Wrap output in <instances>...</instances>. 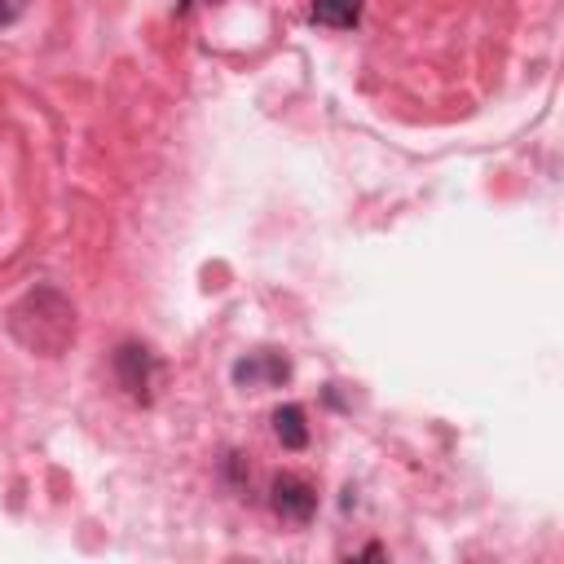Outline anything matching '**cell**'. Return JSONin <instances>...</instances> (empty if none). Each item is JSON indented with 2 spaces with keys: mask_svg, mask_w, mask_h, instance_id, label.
I'll use <instances>...</instances> for the list:
<instances>
[{
  "mask_svg": "<svg viewBox=\"0 0 564 564\" xmlns=\"http://www.w3.org/2000/svg\"><path fill=\"white\" fill-rule=\"evenodd\" d=\"M273 432L286 449H304L308 445V423H304V410L300 405H278L273 410Z\"/></svg>",
  "mask_w": 564,
  "mask_h": 564,
  "instance_id": "cell-5",
  "label": "cell"
},
{
  "mask_svg": "<svg viewBox=\"0 0 564 564\" xmlns=\"http://www.w3.org/2000/svg\"><path fill=\"white\" fill-rule=\"evenodd\" d=\"M357 18H361V0H313V22L322 26L344 31V26H357Z\"/></svg>",
  "mask_w": 564,
  "mask_h": 564,
  "instance_id": "cell-6",
  "label": "cell"
},
{
  "mask_svg": "<svg viewBox=\"0 0 564 564\" xmlns=\"http://www.w3.org/2000/svg\"><path fill=\"white\" fill-rule=\"evenodd\" d=\"M13 13H18V0H0V26L13 22Z\"/></svg>",
  "mask_w": 564,
  "mask_h": 564,
  "instance_id": "cell-7",
  "label": "cell"
},
{
  "mask_svg": "<svg viewBox=\"0 0 564 564\" xmlns=\"http://www.w3.org/2000/svg\"><path fill=\"white\" fill-rule=\"evenodd\" d=\"M176 9H189V0H176Z\"/></svg>",
  "mask_w": 564,
  "mask_h": 564,
  "instance_id": "cell-8",
  "label": "cell"
},
{
  "mask_svg": "<svg viewBox=\"0 0 564 564\" xmlns=\"http://www.w3.org/2000/svg\"><path fill=\"white\" fill-rule=\"evenodd\" d=\"M286 375H291V366L278 352H251V357H242L234 366V379L247 383V388H256V383H282Z\"/></svg>",
  "mask_w": 564,
  "mask_h": 564,
  "instance_id": "cell-4",
  "label": "cell"
},
{
  "mask_svg": "<svg viewBox=\"0 0 564 564\" xmlns=\"http://www.w3.org/2000/svg\"><path fill=\"white\" fill-rule=\"evenodd\" d=\"M4 326L31 357H62L75 344V304L57 286H35L9 308Z\"/></svg>",
  "mask_w": 564,
  "mask_h": 564,
  "instance_id": "cell-1",
  "label": "cell"
},
{
  "mask_svg": "<svg viewBox=\"0 0 564 564\" xmlns=\"http://www.w3.org/2000/svg\"><path fill=\"white\" fill-rule=\"evenodd\" d=\"M115 375H119V383H123L128 397L145 401V397H150L145 388H150V375H154V352H150L145 344H137V339L119 344V348H115Z\"/></svg>",
  "mask_w": 564,
  "mask_h": 564,
  "instance_id": "cell-2",
  "label": "cell"
},
{
  "mask_svg": "<svg viewBox=\"0 0 564 564\" xmlns=\"http://www.w3.org/2000/svg\"><path fill=\"white\" fill-rule=\"evenodd\" d=\"M269 502H273V511L282 520H308L317 511V489L308 480H300V476H278Z\"/></svg>",
  "mask_w": 564,
  "mask_h": 564,
  "instance_id": "cell-3",
  "label": "cell"
}]
</instances>
